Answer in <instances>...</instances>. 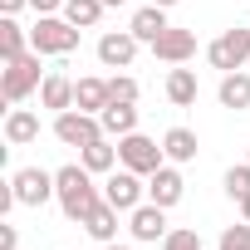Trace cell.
Returning <instances> with one entry per match:
<instances>
[{
    "instance_id": "cell-1",
    "label": "cell",
    "mask_w": 250,
    "mask_h": 250,
    "mask_svg": "<svg viewBox=\"0 0 250 250\" xmlns=\"http://www.w3.org/2000/svg\"><path fill=\"white\" fill-rule=\"evenodd\" d=\"M54 201H59V211L69 216V221H88L93 216V206L103 201V191L93 187V172L83 167V162H69V167H59L54 172Z\"/></svg>"
},
{
    "instance_id": "cell-2",
    "label": "cell",
    "mask_w": 250,
    "mask_h": 250,
    "mask_svg": "<svg viewBox=\"0 0 250 250\" xmlns=\"http://www.w3.org/2000/svg\"><path fill=\"white\" fill-rule=\"evenodd\" d=\"M40 83H44V74H40V49H30V54H20V59H10L5 69H0V93H5L10 108L25 103Z\"/></svg>"
},
{
    "instance_id": "cell-3",
    "label": "cell",
    "mask_w": 250,
    "mask_h": 250,
    "mask_svg": "<svg viewBox=\"0 0 250 250\" xmlns=\"http://www.w3.org/2000/svg\"><path fill=\"white\" fill-rule=\"evenodd\" d=\"M79 25H69L64 15H40V25L30 30V49H40V54H54V59H64V54H74L79 49Z\"/></svg>"
},
{
    "instance_id": "cell-4",
    "label": "cell",
    "mask_w": 250,
    "mask_h": 250,
    "mask_svg": "<svg viewBox=\"0 0 250 250\" xmlns=\"http://www.w3.org/2000/svg\"><path fill=\"white\" fill-rule=\"evenodd\" d=\"M206 59H211V69H221V74L245 69V64H250V30H245V25L221 30V35L206 44Z\"/></svg>"
},
{
    "instance_id": "cell-5",
    "label": "cell",
    "mask_w": 250,
    "mask_h": 250,
    "mask_svg": "<svg viewBox=\"0 0 250 250\" xmlns=\"http://www.w3.org/2000/svg\"><path fill=\"white\" fill-rule=\"evenodd\" d=\"M54 138H59L64 147H88L93 138H103V118H98V113H83V108L54 113Z\"/></svg>"
},
{
    "instance_id": "cell-6",
    "label": "cell",
    "mask_w": 250,
    "mask_h": 250,
    "mask_svg": "<svg viewBox=\"0 0 250 250\" xmlns=\"http://www.w3.org/2000/svg\"><path fill=\"white\" fill-rule=\"evenodd\" d=\"M118 162L128 167V172H138V177H152V172L167 162V152H162L152 138H143V133H128V138H118Z\"/></svg>"
},
{
    "instance_id": "cell-7",
    "label": "cell",
    "mask_w": 250,
    "mask_h": 250,
    "mask_svg": "<svg viewBox=\"0 0 250 250\" xmlns=\"http://www.w3.org/2000/svg\"><path fill=\"white\" fill-rule=\"evenodd\" d=\"M143 196H147V182L138 177V172H128V167H113L108 172V182H103V201L108 206H118V211H138L143 206Z\"/></svg>"
},
{
    "instance_id": "cell-8",
    "label": "cell",
    "mask_w": 250,
    "mask_h": 250,
    "mask_svg": "<svg viewBox=\"0 0 250 250\" xmlns=\"http://www.w3.org/2000/svg\"><path fill=\"white\" fill-rule=\"evenodd\" d=\"M10 187H15V201H20V206H44V201L54 196V172H44V167H20V172L10 177Z\"/></svg>"
},
{
    "instance_id": "cell-9",
    "label": "cell",
    "mask_w": 250,
    "mask_h": 250,
    "mask_svg": "<svg viewBox=\"0 0 250 250\" xmlns=\"http://www.w3.org/2000/svg\"><path fill=\"white\" fill-rule=\"evenodd\" d=\"M128 230H133V240H147V245L167 240V206L143 201L138 211H128Z\"/></svg>"
},
{
    "instance_id": "cell-10",
    "label": "cell",
    "mask_w": 250,
    "mask_h": 250,
    "mask_svg": "<svg viewBox=\"0 0 250 250\" xmlns=\"http://www.w3.org/2000/svg\"><path fill=\"white\" fill-rule=\"evenodd\" d=\"M182 191H187V182H182L177 162H162V167L147 177V201H157V206H167V211L182 201Z\"/></svg>"
},
{
    "instance_id": "cell-11",
    "label": "cell",
    "mask_w": 250,
    "mask_h": 250,
    "mask_svg": "<svg viewBox=\"0 0 250 250\" xmlns=\"http://www.w3.org/2000/svg\"><path fill=\"white\" fill-rule=\"evenodd\" d=\"M138 44H143V40H138L133 30H108V35L98 40V59H103L108 69H128L133 54H138Z\"/></svg>"
},
{
    "instance_id": "cell-12",
    "label": "cell",
    "mask_w": 250,
    "mask_h": 250,
    "mask_svg": "<svg viewBox=\"0 0 250 250\" xmlns=\"http://www.w3.org/2000/svg\"><path fill=\"white\" fill-rule=\"evenodd\" d=\"M152 54H157L162 64H187V59L196 54V35H191V30H177V25H172V30H167V35H162V40L152 44Z\"/></svg>"
},
{
    "instance_id": "cell-13",
    "label": "cell",
    "mask_w": 250,
    "mask_h": 250,
    "mask_svg": "<svg viewBox=\"0 0 250 250\" xmlns=\"http://www.w3.org/2000/svg\"><path fill=\"white\" fill-rule=\"evenodd\" d=\"M40 103L54 108V113H69V108H74V79H69L64 69H49L44 83H40Z\"/></svg>"
},
{
    "instance_id": "cell-14",
    "label": "cell",
    "mask_w": 250,
    "mask_h": 250,
    "mask_svg": "<svg viewBox=\"0 0 250 250\" xmlns=\"http://www.w3.org/2000/svg\"><path fill=\"white\" fill-rule=\"evenodd\" d=\"M128 30H133L143 44H157V40L172 30V25H167V5H143V10L133 15V25H128Z\"/></svg>"
},
{
    "instance_id": "cell-15",
    "label": "cell",
    "mask_w": 250,
    "mask_h": 250,
    "mask_svg": "<svg viewBox=\"0 0 250 250\" xmlns=\"http://www.w3.org/2000/svg\"><path fill=\"white\" fill-rule=\"evenodd\" d=\"M79 162H83L93 177H103V172H113V167H118V143L103 133V138H93L88 147H79Z\"/></svg>"
},
{
    "instance_id": "cell-16",
    "label": "cell",
    "mask_w": 250,
    "mask_h": 250,
    "mask_svg": "<svg viewBox=\"0 0 250 250\" xmlns=\"http://www.w3.org/2000/svg\"><path fill=\"white\" fill-rule=\"evenodd\" d=\"M216 98H221V108H230V113H245V108H250V74H245V69H235V74H221V88H216Z\"/></svg>"
},
{
    "instance_id": "cell-17",
    "label": "cell",
    "mask_w": 250,
    "mask_h": 250,
    "mask_svg": "<svg viewBox=\"0 0 250 250\" xmlns=\"http://www.w3.org/2000/svg\"><path fill=\"white\" fill-rule=\"evenodd\" d=\"M103 133L118 143V138H128V133H138V103H108L103 113Z\"/></svg>"
},
{
    "instance_id": "cell-18",
    "label": "cell",
    "mask_w": 250,
    "mask_h": 250,
    "mask_svg": "<svg viewBox=\"0 0 250 250\" xmlns=\"http://www.w3.org/2000/svg\"><path fill=\"white\" fill-rule=\"evenodd\" d=\"M40 138V118L30 113V108H10L5 113V143L10 147H25V143H35Z\"/></svg>"
},
{
    "instance_id": "cell-19",
    "label": "cell",
    "mask_w": 250,
    "mask_h": 250,
    "mask_svg": "<svg viewBox=\"0 0 250 250\" xmlns=\"http://www.w3.org/2000/svg\"><path fill=\"white\" fill-rule=\"evenodd\" d=\"M196 93H201L196 74H191V69H182V64H172V74H167V98H172L177 108H191V103H196Z\"/></svg>"
},
{
    "instance_id": "cell-20",
    "label": "cell",
    "mask_w": 250,
    "mask_h": 250,
    "mask_svg": "<svg viewBox=\"0 0 250 250\" xmlns=\"http://www.w3.org/2000/svg\"><path fill=\"white\" fill-rule=\"evenodd\" d=\"M74 108L103 113V108H108V79H79V83H74Z\"/></svg>"
},
{
    "instance_id": "cell-21",
    "label": "cell",
    "mask_w": 250,
    "mask_h": 250,
    "mask_svg": "<svg viewBox=\"0 0 250 250\" xmlns=\"http://www.w3.org/2000/svg\"><path fill=\"white\" fill-rule=\"evenodd\" d=\"M196 147H201V143H196V133H191V128H167V138H162V152H167V162H177V167H182V162H191V157H196Z\"/></svg>"
},
{
    "instance_id": "cell-22",
    "label": "cell",
    "mask_w": 250,
    "mask_h": 250,
    "mask_svg": "<svg viewBox=\"0 0 250 250\" xmlns=\"http://www.w3.org/2000/svg\"><path fill=\"white\" fill-rule=\"evenodd\" d=\"M83 230H88L93 240H103V245H108V240H118V206L98 201V206H93V216L83 221Z\"/></svg>"
},
{
    "instance_id": "cell-23",
    "label": "cell",
    "mask_w": 250,
    "mask_h": 250,
    "mask_svg": "<svg viewBox=\"0 0 250 250\" xmlns=\"http://www.w3.org/2000/svg\"><path fill=\"white\" fill-rule=\"evenodd\" d=\"M20 54H30V35L15 25V15H5V20H0V59H20Z\"/></svg>"
},
{
    "instance_id": "cell-24",
    "label": "cell",
    "mask_w": 250,
    "mask_h": 250,
    "mask_svg": "<svg viewBox=\"0 0 250 250\" xmlns=\"http://www.w3.org/2000/svg\"><path fill=\"white\" fill-rule=\"evenodd\" d=\"M103 0H64V20L69 25H79V30H93L98 20H103Z\"/></svg>"
},
{
    "instance_id": "cell-25",
    "label": "cell",
    "mask_w": 250,
    "mask_h": 250,
    "mask_svg": "<svg viewBox=\"0 0 250 250\" xmlns=\"http://www.w3.org/2000/svg\"><path fill=\"white\" fill-rule=\"evenodd\" d=\"M138 98H143L138 79H128V74H113L108 79V103H138Z\"/></svg>"
},
{
    "instance_id": "cell-26",
    "label": "cell",
    "mask_w": 250,
    "mask_h": 250,
    "mask_svg": "<svg viewBox=\"0 0 250 250\" xmlns=\"http://www.w3.org/2000/svg\"><path fill=\"white\" fill-rule=\"evenodd\" d=\"M226 196H230V201L250 196V162H240V167H230V172H226Z\"/></svg>"
},
{
    "instance_id": "cell-27",
    "label": "cell",
    "mask_w": 250,
    "mask_h": 250,
    "mask_svg": "<svg viewBox=\"0 0 250 250\" xmlns=\"http://www.w3.org/2000/svg\"><path fill=\"white\" fill-rule=\"evenodd\" d=\"M216 250H250V221L226 226V230H221V240H216Z\"/></svg>"
},
{
    "instance_id": "cell-28",
    "label": "cell",
    "mask_w": 250,
    "mask_h": 250,
    "mask_svg": "<svg viewBox=\"0 0 250 250\" xmlns=\"http://www.w3.org/2000/svg\"><path fill=\"white\" fill-rule=\"evenodd\" d=\"M162 250H201V235H196V230H187V226H177V230H167Z\"/></svg>"
},
{
    "instance_id": "cell-29",
    "label": "cell",
    "mask_w": 250,
    "mask_h": 250,
    "mask_svg": "<svg viewBox=\"0 0 250 250\" xmlns=\"http://www.w3.org/2000/svg\"><path fill=\"white\" fill-rule=\"evenodd\" d=\"M0 250H20V230L10 221H0Z\"/></svg>"
},
{
    "instance_id": "cell-30",
    "label": "cell",
    "mask_w": 250,
    "mask_h": 250,
    "mask_svg": "<svg viewBox=\"0 0 250 250\" xmlns=\"http://www.w3.org/2000/svg\"><path fill=\"white\" fill-rule=\"evenodd\" d=\"M30 5H35L40 15H54V10H64V0H30Z\"/></svg>"
},
{
    "instance_id": "cell-31",
    "label": "cell",
    "mask_w": 250,
    "mask_h": 250,
    "mask_svg": "<svg viewBox=\"0 0 250 250\" xmlns=\"http://www.w3.org/2000/svg\"><path fill=\"white\" fill-rule=\"evenodd\" d=\"M25 5H30V0H0V15H20Z\"/></svg>"
},
{
    "instance_id": "cell-32",
    "label": "cell",
    "mask_w": 250,
    "mask_h": 250,
    "mask_svg": "<svg viewBox=\"0 0 250 250\" xmlns=\"http://www.w3.org/2000/svg\"><path fill=\"white\" fill-rule=\"evenodd\" d=\"M235 206H240V221H250V196H240Z\"/></svg>"
},
{
    "instance_id": "cell-33",
    "label": "cell",
    "mask_w": 250,
    "mask_h": 250,
    "mask_svg": "<svg viewBox=\"0 0 250 250\" xmlns=\"http://www.w3.org/2000/svg\"><path fill=\"white\" fill-rule=\"evenodd\" d=\"M103 250H133V245H118V240H108V245H103Z\"/></svg>"
},
{
    "instance_id": "cell-34",
    "label": "cell",
    "mask_w": 250,
    "mask_h": 250,
    "mask_svg": "<svg viewBox=\"0 0 250 250\" xmlns=\"http://www.w3.org/2000/svg\"><path fill=\"white\" fill-rule=\"evenodd\" d=\"M103 5H108V10H118V5H128V0H103Z\"/></svg>"
},
{
    "instance_id": "cell-35",
    "label": "cell",
    "mask_w": 250,
    "mask_h": 250,
    "mask_svg": "<svg viewBox=\"0 0 250 250\" xmlns=\"http://www.w3.org/2000/svg\"><path fill=\"white\" fill-rule=\"evenodd\" d=\"M147 5H177V0H147Z\"/></svg>"
},
{
    "instance_id": "cell-36",
    "label": "cell",
    "mask_w": 250,
    "mask_h": 250,
    "mask_svg": "<svg viewBox=\"0 0 250 250\" xmlns=\"http://www.w3.org/2000/svg\"><path fill=\"white\" fill-rule=\"evenodd\" d=\"M245 162H250V152H245Z\"/></svg>"
}]
</instances>
